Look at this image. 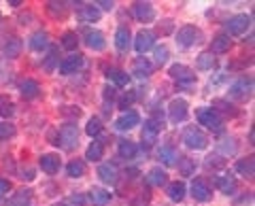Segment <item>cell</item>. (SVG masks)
<instances>
[{
  "label": "cell",
  "mask_w": 255,
  "mask_h": 206,
  "mask_svg": "<svg viewBox=\"0 0 255 206\" xmlns=\"http://www.w3.org/2000/svg\"><path fill=\"white\" fill-rule=\"evenodd\" d=\"M215 66V58H213V53L211 51H204L198 55V60H196V68L198 70H211Z\"/></svg>",
  "instance_id": "33"
},
{
  "label": "cell",
  "mask_w": 255,
  "mask_h": 206,
  "mask_svg": "<svg viewBox=\"0 0 255 206\" xmlns=\"http://www.w3.org/2000/svg\"><path fill=\"white\" fill-rule=\"evenodd\" d=\"M77 17L83 23H94V21L100 19V9L94 4H81V9L77 11Z\"/></svg>",
  "instance_id": "15"
},
{
  "label": "cell",
  "mask_w": 255,
  "mask_h": 206,
  "mask_svg": "<svg viewBox=\"0 0 255 206\" xmlns=\"http://www.w3.org/2000/svg\"><path fill=\"white\" fill-rule=\"evenodd\" d=\"M232 47V41H230L228 34H217L213 38V45H211V53H226L230 51Z\"/></svg>",
  "instance_id": "23"
},
{
  "label": "cell",
  "mask_w": 255,
  "mask_h": 206,
  "mask_svg": "<svg viewBox=\"0 0 255 206\" xmlns=\"http://www.w3.org/2000/svg\"><path fill=\"white\" fill-rule=\"evenodd\" d=\"M30 200V192H19V196H15L11 200V206H23Z\"/></svg>",
  "instance_id": "45"
},
{
  "label": "cell",
  "mask_w": 255,
  "mask_h": 206,
  "mask_svg": "<svg viewBox=\"0 0 255 206\" xmlns=\"http://www.w3.org/2000/svg\"><path fill=\"white\" fill-rule=\"evenodd\" d=\"M85 43L90 49L94 51H105V47H107V41H105V34L98 32V30H90V32L85 34Z\"/></svg>",
  "instance_id": "16"
},
{
  "label": "cell",
  "mask_w": 255,
  "mask_h": 206,
  "mask_svg": "<svg viewBox=\"0 0 255 206\" xmlns=\"http://www.w3.org/2000/svg\"><path fill=\"white\" fill-rule=\"evenodd\" d=\"M90 202L94 206H107L111 202V194L107 192V189H98V187H94L92 192H90Z\"/></svg>",
  "instance_id": "27"
},
{
  "label": "cell",
  "mask_w": 255,
  "mask_h": 206,
  "mask_svg": "<svg viewBox=\"0 0 255 206\" xmlns=\"http://www.w3.org/2000/svg\"><path fill=\"white\" fill-rule=\"evenodd\" d=\"M66 172H68V177H70V179H81L83 174H85V162H81V160H73V162L66 166Z\"/></svg>",
  "instance_id": "31"
},
{
  "label": "cell",
  "mask_w": 255,
  "mask_h": 206,
  "mask_svg": "<svg viewBox=\"0 0 255 206\" xmlns=\"http://www.w3.org/2000/svg\"><path fill=\"white\" fill-rule=\"evenodd\" d=\"M9 192H11V183L6 179H0V196L9 194Z\"/></svg>",
  "instance_id": "47"
},
{
  "label": "cell",
  "mask_w": 255,
  "mask_h": 206,
  "mask_svg": "<svg viewBox=\"0 0 255 206\" xmlns=\"http://www.w3.org/2000/svg\"><path fill=\"white\" fill-rule=\"evenodd\" d=\"M236 170L241 172L243 177L253 179V174H255V160H253V157H245V160H238V162H236Z\"/></svg>",
  "instance_id": "29"
},
{
  "label": "cell",
  "mask_w": 255,
  "mask_h": 206,
  "mask_svg": "<svg viewBox=\"0 0 255 206\" xmlns=\"http://www.w3.org/2000/svg\"><path fill=\"white\" fill-rule=\"evenodd\" d=\"M153 45H155V34L151 32V30H140L136 34V38H134V49H136L140 55L147 53L149 49H153Z\"/></svg>",
  "instance_id": "10"
},
{
  "label": "cell",
  "mask_w": 255,
  "mask_h": 206,
  "mask_svg": "<svg viewBox=\"0 0 255 206\" xmlns=\"http://www.w3.org/2000/svg\"><path fill=\"white\" fill-rule=\"evenodd\" d=\"M49 47V34L43 32V30H38V32H34L30 36V49L34 51H43Z\"/></svg>",
  "instance_id": "22"
},
{
  "label": "cell",
  "mask_w": 255,
  "mask_h": 206,
  "mask_svg": "<svg viewBox=\"0 0 255 206\" xmlns=\"http://www.w3.org/2000/svg\"><path fill=\"white\" fill-rule=\"evenodd\" d=\"M134 100H136V94L134 92H126L122 98H119V108H124V110H128L132 104H134Z\"/></svg>",
  "instance_id": "40"
},
{
  "label": "cell",
  "mask_w": 255,
  "mask_h": 206,
  "mask_svg": "<svg viewBox=\"0 0 255 206\" xmlns=\"http://www.w3.org/2000/svg\"><path fill=\"white\" fill-rule=\"evenodd\" d=\"M187 102L183 100V98H174L170 100V104H168V117H170V121L172 123H181V121H185L187 119Z\"/></svg>",
  "instance_id": "7"
},
{
  "label": "cell",
  "mask_w": 255,
  "mask_h": 206,
  "mask_svg": "<svg viewBox=\"0 0 255 206\" xmlns=\"http://www.w3.org/2000/svg\"><path fill=\"white\" fill-rule=\"evenodd\" d=\"M168 75L179 83H194V79H196L194 70H191L189 66H185V64H172L168 68Z\"/></svg>",
  "instance_id": "11"
},
{
  "label": "cell",
  "mask_w": 255,
  "mask_h": 206,
  "mask_svg": "<svg viewBox=\"0 0 255 206\" xmlns=\"http://www.w3.org/2000/svg\"><path fill=\"white\" fill-rule=\"evenodd\" d=\"M98 177L105 181V183L113 185V183H117V168L113 164H102L98 168Z\"/></svg>",
  "instance_id": "25"
},
{
  "label": "cell",
  "mask_w": 255,
  "mask_h": 206,
  "mask_svg": "<svg viewBox=\"0 0 255 206\" xmlns=\"http://www.w3.org/2000/svg\"><path fill=\"white\" fill-rule=\"evenodd\" d=\"M198 121H200V125H204V128H209L211 132L215 134H219L223 132V119H221V115L217 113V108H198Z\"/></svg>",
  "instance_id": "1"
},
{
  "label": "cell",
  "mask_w": 255,
  "mask_h": 206,
  "mask_svg": "<svg viewBox=\"0 0 255 206\" xmlns=\"http://www.w3.org/2000/svg\"><path fill=\"white\" fill-rule=\"evenodd\" d=\"M177 43L183 49H189V47L202 43V32L196 26H183L177 32Z\"/></svg>",
  "instance_id": "4"
},
{
  "label": "cell",
  "mask_w": 255,
  "mask_h": 206,
  "mask_svg": "<svg viewBox=\"0 0 255 206\" xmlns=\"http://www.w3.org/2000/svg\"><path fill=\"white\" fill-rule=\"evenodd\" d=\"M159 160H162L166 166H172V164H177V151L170 147V145H166V147H162L159 149Z\"/></svg>",
  "instance_id": "34"
},
{
  "label": "cell",
  "mask_w": 255,
  "mask_h": 206,
  "mask_svg": "<svg viewBox=\"0 0 255 206\" xmlns=\"http://www.w3.org/2000/svg\"><path fill=\"white\" fill-rule=\"evenodd\" d=\"M15 125L11 121H0V140H9L15 136Z\"/></svg>",
  "instance_id": "39"
},
{
  "label": "cell",
  "mask_w": 255,
  "mask_h": 206,
  "mask_svg": "<svg viewBox=\"0 0 255 206\" xmlns=\"http://www.w3.org/2000/svg\"><path fill=\"white\" fill-rule=\"evenodd\" d=\"M41 168H43V172H47V174H55L60 170V157L58 155H53V153H45V155H41Z\"/></svg>",
  "instance_id": "18"
},
{
  "label": "cell",
  "mask_w": 255,
  "mask_h": 206,
  "mask_svg": "<svg viewBox=\"0 0 255 206\" xmlns=\"http://www.w3.org/2000/svg\"><path fill=\"white\" fill-rule=\"evenodd\" d=\"M138 123H140V117H138L136 110H126L122 117H117V119H115V128L119 132H128V130L136 128Z\"/></svg>",
  "instance_id": "12"
},
{
  "label": "cell",
  "mask_w": 255,
  "mask_h": 206,
  "mask_svg": "<svg viewBox=\"0 0 255 206\" xmlns=\"http://www.w3.org/2000/svg\"><path fill=\"white\" fill-rule=\"evenodd\" d=\"M132 43V34H130V30L128 28H119L117 32H115V47L119 51H128V47H130Z\"/></svg>",
  "instance_id": "24"
},
{
  "label": "cell",
  "mask_w": 255,
  "mask_h": 206,
  "mask_svg": "<svg viewBox=\"0 0 255 206\" xmlns=\"http://www.w3.org/2000/svg\"><path fill=\"white\" fill-rule=\"evenodd\" d=\"M102 155H105V145L98 140H94L90 147H87V151H85V160H90V162H98L102 160Z\"/></svg>",
  "instance_id": "30"
},
{
  "label": "cell",
  "mask_w": 255,
  "mask_h": 206,
  "mask_svg": "<svg viewBox=\"0 0 255 206\" xmlns=\"http://www.w3.org/2000/svg\"><path fill=\"white\" fill-rule=\"evenodd\" d=\"M134 17L142 23H149L155 19V9L151 2H134Z\"/></svg>",
  "instance_id": "14"
},
{
  "label": "cell",
  "mask_w": 255,
  "mask_h": 206,
  "mask_svg": "<svg viewBox=\"0 0 255 206\" xmlns=\"http://www.w3.org/2000/svg\"><path fill=\"white\" fill-rule=\"evenodd\" d=\"M185 194H187V187H185V183H181V181H174V183L168 185V198L172 202H181L183 198H185Z\"/></svg>",
  "instance_id": "28"
},
{
  "label": "cell",
  "mask_w": 255,
  "mask_h": 206,
  "mask_svg": "<svg viewBox=\"0 0 255 206\" xmlns=\"http://www.w3.org/2000/svg\"><path fill=\"white\" fill-rule=\"evenodd\" d=\"M215 187L219 189L221 194H226V196H232L236 192V179L234 177H217L215 179Z\"/></svg>",
  "instance_id": "20"
},
{
  "label": "cell",
  "mask_w": 255,
  "mask_h": 206,
  "mask_svg": "<svg viewBox=\"0 0 255 206\" xmlns=\"http://www.w3.org/2000/svg\"><path fill=\"white\" fill-rule=\"evenodd\" d=\"M55 206H64V204H55Z\"/></svg>",
  "instance_id": "50"
},
{
  "label": "cell",
  "mask_w": 255,
  "mask_h": 206,
  "mask_svg": "<svg viewBox=\"0 0 255 206\" xmlns=\"http://www.w3.org/2000/svg\"><path fill=\"white\" fill-rule=\"evenodd\" d=\"M53 145H58V147H64V149H75L79 145V130H77V125L73 123H66V125H62L60 132H58V138H55Z\"/></svg>",
  "instance_id": "2"
},
{
  "label": "cell",
  "mask_w": 255,
  "mask_h": 206,
  "mask_svg": "<svg viewBox=\"0 0 255 206\" xmlns=\"http://www.w3.org/2000/svg\"><path fill=\"white\" fill-rule=\"evenodd\" d=\"M136 153H138V147L134 145V142H130V140H122V142H119V155H122L124 160H132Z\"/></svg>",
  "instance_id": "32"
},
{
  "label": "cell",
  "mask_w": 255,
  "mask_h": 206,
  "mask_svg": "<svg viewBox=\"0 0 255 206\" xmlns=\"http://www.w3.org/2000/svg\"><path fill=\"white\" fill-rule=\"evenodd\" d=\"M15 113V104L9 96H0V117H11Z\"/></svg>",
  "instance_id": "37"
},
{
  "label": "cell",
  "mask_w": 255,
  "mask_h": 206,
  "mask_svg": "<svg viewBox=\"0 0 255 206\" xmlns=\"http://www.w3.org/2000/svg\"><path fill=\"white\" fill-rule=\"evenodd\" d=\"M162 128H164L162 121L147 119L145 121V128H142V142H145L147 147H153L155 142H157V134H159V130H162Z\"/></svg>",
  "instance_id": "9"
},
{
  "label": "cell",
  "mask_w": 255,
  "mask_h": 206,
  "mask_svg": "<svg viewBox=\"0 0 255 206\" xmlns=\"http://www.w3.org/2000/svg\"><path fill=\"white\" fill-rule=\"evenodd\" d=\"M19 92H21V96L26 98V100H32V98L38 96V92H41V85H38V81H34V79H26V81H21Z\"/></svg>",
  "instance_id": "19"
},
{
  "label": "cell",
  "mask_w": 255,
  "mask_h": 206,
  "mask_svg": "<svg viewBox=\"0 0 255 206\" xmlns=\"http://www.w3.org/2000/svg\"><path fill=\"white\" fill-rule=\"evenodd\" d=\"M55 62H58V49H55V47H51V49H49V58L45 60V70H47V73H51V70H53Z\"/></svg>",
  "instance_id": "41"
},
{
  "label": "cell",
  "mask_w": 255,
  "mask_h": 206,
  "mask_svg": "<svg viewBox=\"0 0 255 206\" xmlns=\"http://www.w3.org/2000/svg\"><path fill=\"white\" fill-rule=\"evenodd\" d=\"M47 9H49V13L53 15V17H58V15L62 17L64 15V2H49L47 4Z\"/></svg>",
  "instance_id": "43"
},
{
  "label": "cell",
  "mask_w": 255,
  "mask_h": 206,
  "mask_svg": "<svg viewBox=\"0 0 255 206\" xmlns=\"http://www.w3.org/2000/svg\"><path fill=\"white\" fill-rule=\"evenodd\" d=\"M96 6H100V9H105V11H113L115 9V2H109V0H100Z\"/></svg>",
  "instance_id": "48"
},
{
  "label": "cell",
  "mask_w": 255,
  "mask_h": 206,
  "mask_svg": "<svg viewBox=\"0 0 255 206\" xmlns=\"http://www.w3.org/2000/svg\"><path fill=\"white\" fill-rule=\"evenodd\" d=\"M183 142H185V147L191 149V151H202V149H206V145H209V138L204 136L202 130L187 128L183 132Z\"/></svg>",
  "instance_id": "3"
},
{
  "label": "cell",
  "mask_w": 255,
  "mask_h": 206,
  "mask_svg": "<svg viewBox=\"0 0 255 206\" xmlns=\"http://www.w3.org/2000/svg\"><path fill=\"white\" fill-rule=\"evenodd\" d=\"M251 92H253L251 79H241V81H236L232 87H230V98H234L238 102H245V100L251 98Z\"/></svg>",
  "instance_id": "6"
},
{
  "label": "cell",
  "mask_w": 255,
  "mask_h": 206,
  "mask_svg": "<svg viewBox=\"0 0 255 206\" xmlns=\"http://www.w3.org/2000/svg\"><path fill=\"white\" fill-rule=\"evenodd\" d=\"M168 55H170V51H168V47H157L155 49V60H157V64H164L166 60H168Z\"/></svg>",
  "instance_id": "42"
},
{
  "label": "cell",
  "mask_w": 255,
  "mask_h": 206,
  "mask_svg": "<svg viewBox=\"0 0 255 206\" xmlns=\"http://www.w3.org/2000/svg\"><path fill=\"white\" fill-rule=\"evenodd\" d=\"M151 73H153V64H151L147 58H136V60H134L132 75H136L138 79H147Z\"/></svg>",
  "instance_id": "17"
},
{
  "label": "cell",
  "mask_w": 255,
  "mask_h": 206,
  "mask_svg": "<svg viewBox=\"0 0 255 206\" xmlns=\"http://www.w3.org/2000/svg\"><path fill=\"white\" fill-rule=\"evenodd\" d=\"M85 132H87V136H98V134L102 132V121L98 119V117H92L90 121H87V125H85Z\"/></svg>",
  "instance_id": "38"
},
{
  "label": "cell",
  "mask_w": 255,
  "mask_h": 206,
  "mask_svg": "<svg viewBox=\"0 0 255 206\" xmlns=\"http://www.w3.org/2000/svg\"><path fill=\"white\" fill-rule=\"evenodd\" d=\"M83 68V55L81 53H70L68 58H64L60 62V75H75L77 70H81Z\"/></svg>",
  "instance_id": "8"
},
{
  "label": "cell",
  "mask_w": 255,
  "mask_h": 206,
  "mask_svg": "<svg viewBox=\"0 0 255 206\" xmlns=\"http://www.w3.org/2000/svg\"><path fill=\"white\" fill-rule=\"evenodd\" d=\"M107 79L109 81H113L117 87H126L128 81H130V75L124 73V70H119V68H109L107 70Z\"/></svg>",
  "instance_id": "26"
},
{
  "label": "cell",
  "mask_w": 255,
  "mask_h": 206,
  "mask_svg": "<svg viewBox=\"0 0 255 206\" xmlns=\"http://www.w3.org/2000/svg\"><path fill=\"white\" fill-rule=\"evenodd\" d=\"M179 164H181V172L185 174H191V170H194V162L191 160H187V157H179Z\"/></svg>",
  "instance_id": "44"
},
{
  "label": "cell",
  "mask_w": 255,
  "mask_h": 206,
  "mask_svg": "<svg viewBox=\"0 0 255 206\" xmlns=\"http://www.w3.org/2000/svg\"><path fill=\"white\" fill-rule=\"evenodd\" d=\"M77 43H79V36H77V32H73V30H68V32L62 34V47L64 49L73 51V49H77Z\"/></svg>",
  "instance_id": "36"
},
{
  "label": "cell",
  "mask_w": 255,
  "mask_h": 206,
  "mask_svg": "<svg viewBox=\"0 0 255 206\" xmlns=\"http://www.w3.org/2000/svg\"><path fill=\"white\" fill-rule=\"evenodd\" d=\"M70 202H73L75 206H77V204L81 206V204H83V198H81V196H73V200H70Z\"/></svg>",
  "instance_id": "49"
},
{
  "label": "cell",
  "mask_w": 255,
  "mask_h": 206,
  "mask_svg": "<svg viewBox=\"0 0 255 206\" xmlns=\"http://www.w3.org/2000/svg\"><path fill=\"white\" fill-rule=\"evenodd\" d=\"M226 28H228V36H241V34H245L247 30L251 28V15H247V13L234 15V17H230V21L226 23Z\"/></svg>",
  "instance_id": "5"
},
{
  "label": "cell",
  "mask_w": 255,
  "mask_h": 206,
  "mask_svg": "<svg viewBox=\"0 0 255 206\" xmlns=\"http://www.w3.org/2000/svg\"><path fill=\"white\" fill-rule=\"evenodd\" d=\"M219 149L226 155H230V153H234L236 151V145H234V138H226L223 140V145H219Z\"/></svg>",
  "instance_id": "46"
},
{
  "label": "cell",
  "mask_w": 255,
  "mask_h": 206,
  "mask_svg": "<svg viewBox=\"0 0 255 206\" xmlns=\"http://www.w3.org/2000/svg\"><path fill=\"white\" fill-rule=\"evenodd\" d=\"M19 53H21V41L19 38H11V41L4 45V55L13 60V58H19Z\"/></svg>",
  "instance_id": "35"
},
{
  "label": "cell",
  "mask_w": 255,
  "mask_h": 206,
  "mask_svg": "<svg viewBox=\"0 0 255 206\" xmlns=\"http://www.w3.org/2000/svg\"><path fill=\"white\" fill-rule=\"evenodd\" d=\"M191 196H194L196 202H209L213 194L204 179H194V183H191Z\"/></svg>",
  "instance_id": "13"
},
{
  "label": "cell",
  "mask_w": 255,
  "mask_h": 206,
  "mask_svg": "<svg viewBox=\"0 0 255 206\" xmlns=\"http://www.w3.org/2000/svg\"><path fill=\"white\" fill-rule=\"evenodd\" d=\"M166 179H168V174H166L162 166H155V168H151L147 172V181H149V185H153V187H162L166 183Z\"/></svg>",
  "instance_id": "21"
}]
</instances>
